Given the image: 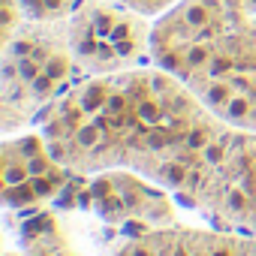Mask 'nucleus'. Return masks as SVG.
Here are the masks:
<instances>
[{"mask_svg":"<svg viewBox=\"0 0 256 256\" xmlns=\"http://www.w3.org/2000/svg\"><path fill=\"white\" fill-rule=\"evenodd\" d=\"M40 130L82 178L126 169L181 199L229 124L151 60L82 78L40 118Z\"/></svg>","mask_w":256,"mask_h":256,"instance_id":"1","label":"nucleus"},{"mask_svg":"<svg viewBox=\"0 0 256 256\" xmlns=\"http://www.w3.org/2000/svg\"><path fill=\"white\" fill-rule=\"evenodd\" d=\"M151 60L226 124L256 130V16L223 0H181L154 22Z\"/></svg>","mask_w":256,"mask_h":256,"instance_id":"2","label":"nucleus"},{"mask_svg":"<svg viewBox=\"0 0 256 256\" xmlns=\"http://www.w3.org/2000/svg\"><path fill=\"white\" fill-rule=\"evenodd\" d=\"M82 82V70L70 40V18L22 22L4 36L0 58V130L12 136L40 120L70 88Z\"/></svg>","mask_w":256,"mask_h":256,"instance_id":"3","label":"nucleus"},{"mask_svg":"<svg viewBox=\"0 0 256 256\" xmlns=\"http://www.w3.org/2000/svg\"><path fill=\"white\" fill-rule=\"evenodd\" d=\"M178 202L211 226L256 232V130L229 124Z\"/></svg>","mask_w":256,"mask_h":256,"instance_id":"4","label":"nucleus"},{"mask_svg":"<svg viewBox=\"0 0 256 256\" xmlns=\"http://www.w3.org/2000/svg\"><path fill=\"white\" fill-rule=\"evenodd\" d=\"M154 22L112 0H82L70 16V40L82 78L151 64Z\"/></svg>","mask_w":256,"mask_h":256,"instance_id":"5","label":"nucleus"},{"mask_svg":"<svg viewBox=\"0 0 256 256\" xmlns=\"http://www.w3.org/2000/svg\"><path fill=\"white\" fill-rule=\"evenodd\" d=\"M0 163H4V202L10 211L18 214L42 211L82 178L52 154L42 130L4 136Z\"/></svg>","mask_w":256,"mask_h":256,"instance_id":"6","label":"nucleus"},{"mask_svg":"<svg viewBox=\"0 0 256 256\" xmlns=\"http://www.w3.org/2000/svg\"><path fill=\"white\" fill-rule=\"evenodd\" d=\"M88 199H90V208L106 223H114V226L154 229V226L178 223L175 196L160 184L148 181L145 175L126 172V169L90 175Z\"/></svg>","mask_w":256,"mask_h":256,"instance_id":"7","label":"nucleus"},{"mask_svg":"<svg viewBox=\"0 0 256 256\" xmlns=\"http://www.w3.org/2000/svg\"><path fill=\"white\" fill-rule=\"evenodd\" d=\"M112 256H256V232L169 223L130 232Z\"/></svg>","mask_w":256,"mask_h":256,"instance_id":"8","label":"nucleus"},{"mask_svg":"<svg viewBox=\"0 0 256 256\" xmlns=\"http://www.w3.org/2000/svg\"><path fill=\"white\" fill-rule=\"evenodd\" d=\"M22 250H10L6 256H78L64 223L52 211H28L18 232Z\"/></svg>","mask_w":256,"mask_h":256,"instance_id":"9","label":"nucleus"},{"mask_svg":"<svg viewBox=\"0 0 256 256\" xmlns=\"http://www.w3.org/2000/svg\"><path fill=\"white\" fill-rule=\"evenodd\" d=\"M82 0H4V36L22 22H58L70 18Z\"/></svg>","mask_w":256,"mask_h":256,"instance_id":"10","label":"nucleus"},{"mask_svg":"<svg viewBox=\"0 0 256 256\" xmlns=\"http://www.w3.org/2000/svg\"><path fill=\"white\" fill-rule=\"evenodd\" d=\"M112 4H118V6L130 10V12H139V16L157 22V18H163L169 10H175L181 0H112Z\"/></svg>","mask_w":256,"mask_h":256,"instance_id":"11","label":"nucleus"},{"mask_svg":"<svg viewBox=\"0 0 256 256\" xmlns=\"http://www.w3.org/2000/svg\"><path fill=\"white\" fill-rule=\"evenodd\" d=\"M226 6H232V10H241V12H250V16H256V0H223Z\"/></svg>","mask_w":256,"mask_h":256,"instance_id":"12","label":"nucleus"}]
</instances>
